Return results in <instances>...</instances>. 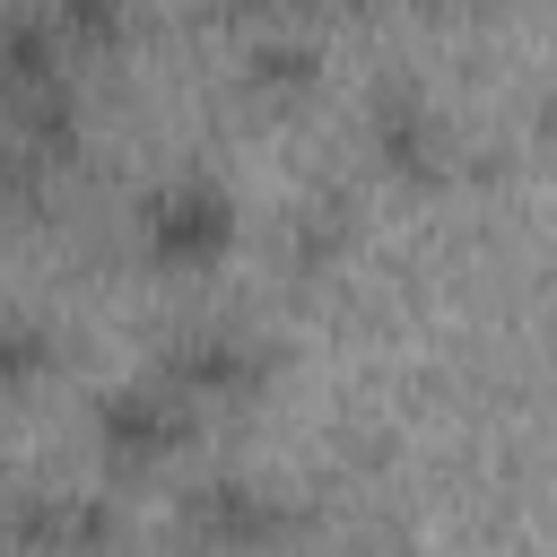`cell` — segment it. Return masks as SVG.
<instances>
[{
    "label": "cell",
    "instance_id": "obj_3",
    "mask_svg": "<svg viewBox=\"0 0 557 557\" xmlns=\"http://www.w3.org/2000/svg\"><path fill=\"white\" fill-rule=\"evenodd\" d=\"M157 374L200 409V418H218V409H252L261 392H270V374H278V348L252 331V322H235V313H209V322H174L165 331V348H157Z\"/></svg>",
    "mask_w": 557,
    "mask_h": 557
},
{
    "label": "cell",
    "instance_id": "obj_13",
    "mask_svg": "<svg viewBox=\"0 0 557 557\" xmlns=\"http://www.w3.org/2000/svg\"><path fill=\"white\" fill-rule=\"evenodd\" d=\"M366 557H426V548H409V540H383V548H366Z\"/></svg>",
    "mask_w": 557,
    "mask_h": 557
},
{
    "label": "cell",
    "instance_id": "obj_7",
    "mask_svg": "<svg viewBox=\"0 0 557 557\" xmlns=\"http://www.w3.org/2000/svg\"><path fill=\"white\" fill-rule=\"evenodd\" d=\"M70 61H78V52L61 44L52 9H9V26H0V87H9V104L70 87Z\"/></svg>",
    "mask_w": 557,
    "mask_h": 557
},
{
    "label": "cell",
    "instance_id": "obj_1",
    "mask_svg": "<svg viewBox=\"0 0 557 557\" xmlns=\"http://www.w3.org/2000/svg\"><path fill=\"white\" fill-rule=\"evenodd\" d=\"M244 244V200L209 165H174L131 200V261L157 278H209Z\"/></svg>",
    "mask_w": 557,
    "mask_h": 557
},
{
    "label": "cell",
    "instance_id": "obj_4",
    "mask_svg": "<svg viewBox=\"0 0 557 557\" xmlns=\"http://www.w3.org/2000/svg\"><path fill=\"white\" fill-rule=\"evenodd\" d=\"M287 531H296V505L261 470H200L174 496V540L191 557H270Z\"/></svg>",
    "mask_w": 557,
    "mask_h": 557
},
{
    "label": "cell",
    "instance_id": "obj_2",
    "mask_svg": "<svg viewBox=\"0 0 557 557\" xmlns=\"http://www.w3.org/2000/svg\"><path fill=\"white\" fill-rule=\"evenodd\" d=\"M200 444V409L165 383V374H113L87 392V453L113 487H139L157 470H174Z\"/></svg>",
    "mask_w": 557,
    "mask_h": 557
},
{
    "label": "cell",
    "instance_id": "obj_10",
    "mask_svg": "<svg viewBox=\"0 0 557 557\" xmlns=\"http://www.w3.org/2000/svg\"><path fill=\"white\" fill-rule=\"evenodd\" d=\"M52 26L78 61H104L131 44V0H52Z\"/></svg>",
    "mask_w": 557,
    "mask_h": 557
},
{
    "label": "cell",
    "instance_id": "obj_6",
    "mask_svg": "<svg viewBox=\"0 0 557 557\" xmlns=\"http://www.w3.org/2000/svg\"><path fill=\"white\" fill-rule=\"evenodd\" d=\"M9 531L17 557H122V505L104 487H26Z\"/></svg>",
    "mask_w": 557,
    "mask_h": 557
},
{
    "label": "cell",
    "instance_id": "obj_12",
    "mask_svg": "<svg viewBox=\"0 0 557 557\" xmlns=\"http://www.w3.org/2000/svg\"><path fill=\"white\" fill-rule=\"evenodd\" d=\"M218 9H235V17H278L287 0H218Z\"/></svg>",
    "mask_w": 557,
    "mask_h": 557
},
{
    "label": "cell",
    "instance_id": "obj_9",
    "mask_svg": "<svg viewBox=\"0 0 557 557\" xmlns=\"http://www.w3.org/2000/svg\"><path fill=\"white\" fill-rule=\"evenodd\" d=\"M52 348H61V339H52V322H44L35 305H9V313H0V383H9L17 400L52 374Z\"/></svg>",
    "mask_w": 557,
    "mask_h": 557
},
{
    "label": "cell",
    "instance_id": "obj_11",
    "mask_svg": "<svg viewBox=\"0 0 557 557\" xmlns=\"http://www.w3.org/2000/svg\"><path fill=\"white\" fill-rule=\"evenodd\" d=\"M296 235H305V261H331L339 244H348V209L322 191V200H305V218H296Z\"/></svg>",
    "mask_w": 557,
    "mask_h": 557
},
{
    "label": "cell",
    "instance_id": "obj_8",
    "mask_svg": "<svg viewBox=\"0 0 557 557\" xmlns=\"http://www.w3.org/2000/svg\"><path fill=\"white\" fill-rule=\"evenodd\" d=\"M313 87H322V52L305 35H261L244 52V96L252 104H305Z\"/></svg>",
    "mask_w": 557,
    "mask_h": 557
},
{
    "label": "cell",
    "instance_id": "obj_5",
    "mask_svg": "<svg viewBox=\"0 0 557 557\" xmlns=\"http://www.w3.org/2000/svg\"><path fill=\"white\" fill-rule=\"evenodd\" d=\"M366 165L400 191H444L453 165H461V139H453V113L418 87V78H383L366 96Z\"/></svg>",
    "mask_w": 557,
    "mask_h": 557
}]
</instances>
